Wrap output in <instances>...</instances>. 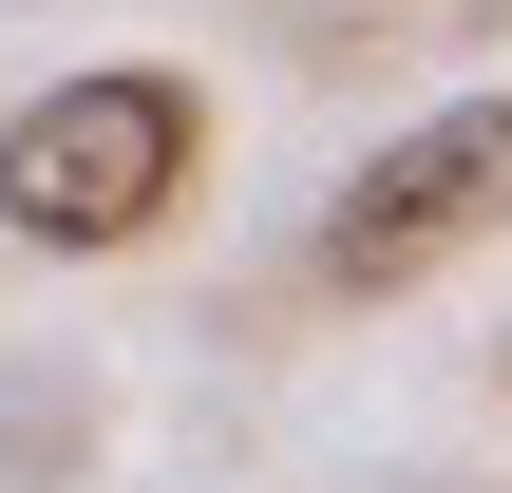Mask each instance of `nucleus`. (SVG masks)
Instances as JSON below:
<instances>
[{
    "label": "nucleus",
    "mask_w": 512,
    "mask_h": 493,
    "mask_svg": "<svg viewBox=\"0 0 512 493\" xmlns=\"http://www.w3.org/2000/svg\"><path fill=\"white\" fill-rule=\"evenodd\" d=\"M76 456H95V380L76 361H19L0 380V493H57Z\"/></svg>",
    "instance_id": "7ed1b4c3"
},
{
    "label": "nucleus",
    "mask_w": 512,
    "mask_h": 493,
    "mask_svg": "<svg viewBox=\"0 0 512 493\" xmlns=\"http://www.w3.org/2000/svg\"><path fill=\"white\" fill-rule=\"evenodd\" d=\"M475 228H512V95H437L418 133H380L342 190H323V285L342 304H399V285H437Z\"/></svg>",
    "instance_id": "f03ea898"
},
{
    "label": "nucleus",
    "mask_w": 512,
    "mask_h": 493,
    "mask_svg": "<svg viewBox=\"0 0 512 493\" xmlns=\"http://www.w3.org/2000/svg\"><path fill=\"white\" fill-rule=\"evenodd\" d=\"M190 171H209V95H190L171 57L38 76V95L0 114V228H19V247H57V266L152 247V228L190 209Z\"/></svg>",
    "instance_id": "f257e3e1"
}]
</instances>
